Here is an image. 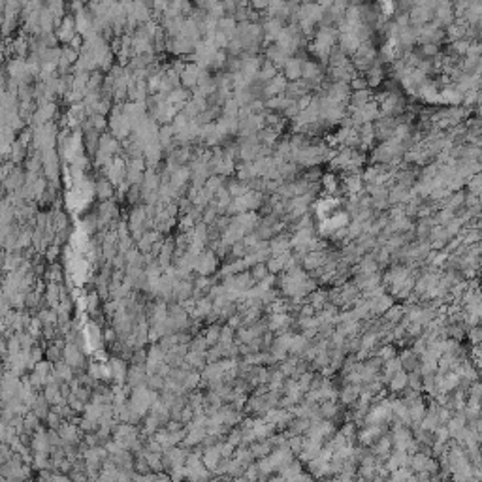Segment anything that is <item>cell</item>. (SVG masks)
<instances>
[{"mask_svg":"<svg viewBox=\"0 0 482 482\" xmlns=\"http://www.w3.org/2000/svg\"><path fill=\"white\" fill-rule=\"evenodd\" d=\"M218 256L217 252L213 251H204L202 254H200L198 262H196V268H194V271H198V275H204V277H207V275H211L213 271L217 270V262Z\"/></svg>","mask_w":482,"mask_h":482,"instance_id":"6da1fadb","label":"cell"},{"mask_svg":"<svg viewBox=\"0 0 482 482\" xmlns=\"http://www.w3.org/2000/svg\"><path fill=\"white\" fill-rule=\"evenodd\" d=\"M85 356H87V354L83 352V349H81L80 345L66 343L62 358H64V360H66V362L72 365L73 369H81V367H85Z\"/></svg>","mask_w":482,"mask_h":482,"instance_id":"7a4b0ae2","label":"cell"},{"mask_svg":"<svg viewBox=\"0 0 482 482\" xmlns=\"http://www.w3.org/2000/svg\"><path fill=\"white\" fill-rule=\"evenodd\" d=\"M126 172H128V166H126V162L121 157H115L112 162V166L107 168L106 172V177L112 181L115 187H119L123 181H126Z\"/></svg>","mask_w":482,"mask_h":482,"instance_id":"3957f363","label":"cell"},{"mask_svg":"<svg viewBox=\"0 0 482 482\" xmlns=\"http://www.w3.org/2000/svg\"><path fill=\"white\" fill-rule=\"evenodd\" d=\"M55 34H57V38H59L60 42L70 44V42L73 40V36L78 34V21H76V17H73V15H66V17L62 19V23L57 27V32Z\"/></svg>","mask_w":482,"mask_h":482,"instance_id":"277c9868","label":"cell"},{"mask_svg":"<svg viewBox=\"0 0 482 482\" xmlns=\"http://www.w3.org/2000/svg\"><path fill=\"white\" fill-rule=\"evenodd\" d=\"M223 460V452H220V442H215V444H209V447H204V454H202V462L207 469L211 471H217L218 463Z\"/></svg>","mask_w":482,"mask_h":482,"instance_id":"5b68a950","label":"cell"},{"mask_svg":"<svg viewBox=\"0 0 482 482\" xmlns=\"http://www.w3.org/2000/svg\"><path fill=\"white\" fill-rule=\"evenodd\" d=\"M147 377H149V373H147V369H145V363H134L132 367H128L126 383H128L130 388H136V386H139V384L147 383Z\"/></svg>","mask_w":482,"mask_h":482,"instance_id":"8992f818","label":"cell"},{"mask_svg":"<svg viewBox=\"0 0 482 482\" xmlns=\"http://www.w3.org/2000/svg\"><path fill=\"white\" fill-rule=\"evenodd\" d=\"M109 369H112V379L115 384H123L128 375V367H126L125 358H112L109 360Z\"/></svg>","mask_w":482,"mask_h":482,"instance_id":"52a82bcc","label":"cell"},{"mask_svg":"<svg viewBox=\"0 0 482 482\" xmlns=\"http://www.w3.org/2000/svg\"><path fill=\"white\" fill-rule=\"evenodd\" d=\"M25 181H27V173L23 172L21 168H14L12 172L8 173V177H4V187H6L8 191L14 192L25 185Z\"/></svg>","mask_w":482,"mask_h":482,"instance_id":"ba28073f","label":"cell"},{"mask_svg":"<svg viewBox=\"0 0 482 482\" xmlns=\"http://www.w3.org/2000/svg\"><path fill=\"white\" fill-rule=\"evenodd\" d=\"M162 149L164 147L160 145L159 141H151L145 145V153H143V159H145L147 166H157L162 159Z\"/></svg>","mask_w":482,"mask_h":482,"instance_id":"9c48e42d","label":"cell"},{"mask_svg":"<svg viewBox=\"0 0 482 482\" xmlns=\"http://www.w3.org/2000/svg\"><path fill=\"white\" fill-rule=\"evenodd\" d=\"M284 78L292 81H298L304 76V62L298 59H288L284 64Z\"/></svg>","mask_w":482,"mask_h":482,"instance_id":"30bf717a","label":"cell"},{"mask_svg":"<svg viewBox=\"0 0 482 482\" xmlns=\"http://www.w3.org/2000/svg\"><path fill=\"white\" fill-rule=\"evenodd\" d=\"M96 196H98L102 202H106V200H112L113 194H115V185H113L112 181L107 177H102L96 181V192H94Z\"/></svg>","mask_w":482,"mask_h":482,"instance_id":"8fae6325","label":"cell"},{"mask_svg":"<svg viewBox=\"0 0 482 482\" xmlns=\"http://www.w3.org/2000/svg\"><path fill=\"white\" fill-rule=\"evenodd\" d=\"M239 109H241V104H239L234 96L226 100L225 106H223V113H225L226 117H239Z\"/></svg>","mask_w":482,"mask_h":482,"instance_id":"7c38bea8","label":"cell"},{"mask_svg":"<svg viewBox=\"0 0 482 482\" xmlns=\"http://www.w3.org/2000/svg\"><path fill=\"white\" fill-rule=\"evenodd\" d=\"M220 326L218 324H215L213 322L207 330H205V333H204V337L207 339V343H209V347H213V345H217L218 341H220Z\"/></svg>","mask_w":482,"mask_h":482,"instance_id":"4fadbf2b","label":"cell"},{"mask_svg":"<svg viewBox=\"0 0 482 482\" xmlns=\"http://www.w3.org/2000/svg\"><path fill=\"white\" fill-rule=\"evenodd\" d=\"M200 383H202V373H198L196 369H192L191 373L187 375L185 384H183V386H185L187 390H194Z\"/></svg>","mask_w":482,"mask_h":482,"instance_id":"5bb4252c","label":"cell"},{"mask_svg":"<svg viewBox=\"0 0 482 482\" xmlns=\"http://www.w3.org/2000/svg\"><path fill=\"white\" fill-rule=\"evenodd\" d=\"M89 119H91L93 126L98 130V132H104V130L107 128V125H109V121H106V115H100V113H94V115H91Z\"/></svg>","mask_w":482,"mask_h":482,"instance_id":"9a60e30c","label":"cell"},{"mask_svg":"<svg viewBox=\"0 0 482 482\" xmlns=\"http://www.w3.org/2000/svg\"><path fill=\"white\" fill-rule=\"evenodd\" d=\"M234 331H236V330H234L232 326H228V324H226L225 328L220 330V341H218V343H223V345H226V347H230V345L234 343V337H236V333H234Z\"/></svg>","mask_w":482,"mask_h":482,"instance_id":"2e32d148","label":"cell"},{"mask_svg":"<svg viewBox=\"0 0 482 482\" xmlns=\"http://www.w3.org/2000/svg\"><path fill=\"white\" fill-rule=\"evenodd\" d=\"M166 384V379L164 377H160L159 373H153V375L147 377V386L153 390H162Z\"/></svg>","mask_w":482,"mask_h":482,"instance_id":"e0dca14e","label":"cell"},{"mask_svg":"<svg viewBox=\"0 0 482 482\" xmlns=\"http://www.w3.org/2000/svg\"><path fill=\"white\" fill-rule=\"evenodd\" d=\"M251 275L254 281H262L264 277H268V266L264 264H256L254 268H252Z\"/></svg>","mask_w":482,"mask_h":482,"instance_id":"ac0fdd59","label":"cell"},{"mask_svg":"<svg viewBox=\"0 0 482 482\" xmlns=\"http://www.w3.org/2000/svg\"><path fill=\"white\" fill-rule=\"evenodd\" d=\"M189 347H191V350L205 352V349L209 347V343H207V339H205V337H196L194 341H191V343H189Z\"/></svg>","mask_w":482,"mask_h":482,"instance_id":"d6986e66","label":"cell"},{"mask_svg":"<svg viewBox=\"0 0 482 482\" xmlns=\"http://www.w3.org/2000/svg\"><path fill=\"white\" fill-rule=\"evenodd\" d=\"M405 384H407V375L405 373H397L396 377H392V388L394 390L403 388Z\"/></svg>","mask_w":482,"mask_h":482,"instance_id":"ffe728a7","label":"cell"},{"mask_svg":"<svg viewBox=\"0 0 482 482\" xmlns=\"http://www.w3.org/2000/svg\"><path fill=\"white\" fill-rule=\"evenodd\" d=\"M60 254V245H49L47 247V251H46V260H49V262H53L55 258L59 256Z\"/></svg>","mask_w":482,"mask_h":482,"instance_id":"44dd1931","label":"cell"},{"mask_svg":"<svg viewBox=\"0 0 482 482\" xmlns=\"http://www.w3.org/2000/svg\"><path fill=\"white\" fill-rule=\"evenodd\" d=\"M102 333H104V341H107V343H113V341L119 337V336H117V330H115V328H107V330H104Z\"/></svg>","mask_w":482,"mask_h":482,"instance_id":"7402d4cb","label":"cell"}]
</instances>
